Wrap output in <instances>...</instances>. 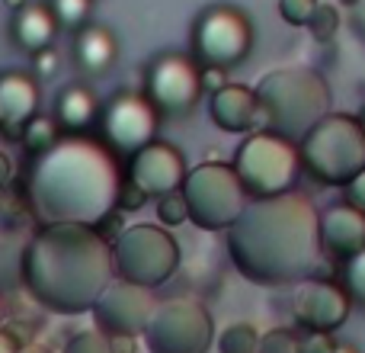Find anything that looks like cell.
Returning a JSON list of instances; mask_svg holds the SVG:
<instances>
[{
  "instance_id": "obj_1",
  "label": "cell",
  "mask_w": 365,
  "mask_h": 353,
  "mask_svg": "<svg viewBox=\"0 0 365 353\" xmlns=\"http://www.w3.org/2000/svg\"><path fill=\"white\" fill-rule=\"evenodd\" d=\"M317 219L321 212L298 189L276 199L247 202L225 238L234 270L266 289L321 279L327 257L321 251Z\"/></svg>"
},
{
  "instance_id": "obj_2",
  "label": "cell",
  "mask_w": 365,
  "mask_h": 353,
  "mask_svg": "<svg viewBox=\"0 0 365 353\" xmlns=\"http://www.w3.org/2000/svg\"><path fill=\"white\" fill-rule=\"evenodd\" d=\"M257 96V132L302 141L324 116H330V87L314 68H276L266 71L253 87Z\"/></svg>"
},
{
  "instance_id": "obj_3",
  "label": "cell",
  "mask_w": 365,
  "mask_h": 353,
  "mask_svg": "<svg viewBox=\"0 0 365 353\" xmlns=\"http://www.w3.org/2000/svg\"><path fill=\"white\" fill-rule=\"evenodd\" d=\"M302 171L321 187H349L365 171V132L359 116L330 113L298 141Z\"/></svg>"
},
{
  "instance_id": "obj_4",
  "label": "cell",
  "mask_w": 365,
  "mask_h": 353,
  "mask_svg": "<svg viewBox=\"0 0 365 353\" xmlns=\"http://www.w3.org/2000/svg\"><path fill=\"white\" fill-rule=\"evenodd\" d=\"M231 171L237 174L250 202L295 193L298 176H302L298 145L272 132H250L234 151Z\"/></svg>"
},
{
  "instance_id": "obj_5",
  "label": "cell",
  "mask_w": 365,
  "mask_h": 353,
  "mask_svg": "<svg viewBox=\"0 0 365 353\" xmlns=\"http://www.w3.org/2000/svg\"><path fill=\"white\" fill-rule=\"evenodd\" d=\"M189 222L202 232H227L247 209V193L231 164H202L182 180Z\"/></svg>"
},
{
  "instance_id": "obj_6",
  "label": "cell",
  "mask_w": 365,
  "mask_h": 353,
  "mask_svg": "<svg viewBox=\"0 0 365 353\" xmlns=\"http://www.w3.org/2000/svg\"><path fill=\"white\" fill-rule=\"evenodd\" d=\"M192 61L199 68H234L253 49V23L234 4H208L192 23Z\"/></svg>"
},
{
  "instance_id": "obj_7",
  "label": "cell",
  "mask_w": 365,
  "mask_h": 353,
  "mask_svg": "<svg viewBox=\"0 0 365 353\" xmlns=\"http://www.w3.org/2000/svg\"><path fill=\"white\" fill-rule=\"evenodd\" d=\"M115 260H119L122 277L132 286L145 289V286H160L164 279L173 277V270L180 264V247L164 228L138 225L119 234Z\"/></svg>"
},
{
  "instance_id": "obj_8",
  "label": "cell",
  "mask_w": 365,
  "mask_h": 353,
  "mask_svg": "<svg viewBox=\"0 0 365 353\" xmlns=\"http://www.w3.org/2000/svg\"><path fill=\"white\" fill-rule=\"evenodd\" d=\"M145 331L151 353H208L215 341L212 315L205 305L192 302V299L160 305Z\"/></svg>"
},
{
  "instance_id": "obj_9",
  "label": "cell",
  "mask_w": 365,
  "mask_h": 353,
  "mask_svg": "<svg viewBox=\"0 0 365 353\" xmlns=\"http://www.w3.org/2000/svg\"><path fill=\"white\" fill-rule=\"evenodd\" d=\"M145 96L158 116H189L202 96L199 64L192 55L164 51L154 55L145 68Z\"/></svg>"
},
{
  "instance_id": "obj_10",
  "label": "cell",
  "mask_w": 365,
  "mask_h": 353,
  "mask_svg": "<svg viewBox=\"0 0 365 353\" xmlns=\"http://www.w3.org/2000/svg\"><path fill=\"white\" fill-rule=\"evenodd\" d=\"M158 126L160 116L158 109L148 103L145 94L135 90H122L103 109V141L115 158H135L141 148L158 141Z\"/></svg>"
},
{
  "instance_id": "obj_11",
  "label": "cell",
  "mask_w": 365,
  "mask_h": 353,
  "mask_svg": "<svg viewBox=\"0 0 365 353\" xmlns=\"http://www.w3.org/2000/svg\"><path fill=\"white\" fill-rule=\"evenodd\" d=\"M353 302L336 279H308L295 289L292 315L295 324L308 334H334L349 322Z\"/></svg>"
},
{
  "instance_id": "obj_12",
  "label": "cell",
  "mask_w": 365,
  "mask_h": 353,
  "mask_svg": "<svg viewBox=\"0 0 365 353\" xmlns=\"http://www.w3.org/2000/svg\"><path fill=\"white\" fill-rule=\"evenodd\" d=\"M186 174L189 171L182 154L173 145H167V141H151L148 148H141L132 158V167H128V180L145 196H154V199L182 189Z\"/></svg>"
},
{
  "instance_id": "obj_13",
  "label": "cell",
  "mask_w": 365,
  "mask_h": 353,
  "mask_svg": "<svg viewBox=\"0 0 365 353\" xmlns=\"http://www.w3.org/2000/svg\"><path fill=\"white\" fill-rule=\"evenodd\" d=\"M321 228V251L327 260L346 264L365 247V215L349 202H334L317 219Z\"/></svg>"
},
{
  "instance_id": "obj_14",
  "label": "cell",
  "mask_w": 365,
  "mask_h": 353,
  "mask_svg": "<svg viewBox=\"0 0 365 353\" xmlns=\"http://www.w3.org/2000/svg\"><path fill=\"white\" fill-rule=\"evenodd\" d=\"M208 116H212V122L221 132L231 135L257 132V96H253V87H244V84L221 87L218 94L208 96Z\"/></svg>"
},
{
  "instance_id": "obj_15",
  "label": "cell",
  "mask_w": 365,
  "mask_h": 353,
  "mask_svg": "<svg viewBox=\"0 0 365 353\" xmlns=\"http://www.w3.org/2000/svg\"><path fill=\"white\" fill-rule=\"evenodd\" d=\"M103 324L115 331L119 337H132L151 322V299L138 289V286H115L100 305Z\"/></svg>"
},
{
  "instance_id": "obj_16",
  "label": "cell",
  "mask_w": 365,
  "mask_h": 353,
  "mask_svg": "<svg viewBox=\"0 0 365 353\" xmlns=\"http://www.w3.org/2000/svg\"><path fill=\"white\" fill-rule=\"evenodd\" d=\"M115 58H119V42L106 26L87 23L74 32V64L83 74H106L115 64Z\"/></svg>"
},
{
  "instance_id": "obj_17",
  "label": "cell",
  "mask_w": 365,
  "mask_h": 353,
  "mask_svg": "<svg viewBox=\"0 0 365 353\" xmlns=\"http://www.w3.org/2000/svg\"><path fill=\"white\" fill-rule=\"evenodd\" d=\"M100 119V100L87 84H68V87L58 94L55 103V122L61 132L71 135H83L96 126Z\"/></svg>"
},
{
  "instance_id": "obj_18",
  "label": "cell",
  "mask_w": 365,
  "mask_h": 353,
  "mask_svg": "<svg viewBox=\"0 0 365 353\" xmlns=\"http://www.w3.org/2000/svg\"><path fill=\"white\" fill-rule=\"evenodd\" d=\"M55 32H58V23L51 16L48 4H29L13 19V39H16L19 49H29L32 55L38 49H48Z\"/></svg>"
},
{
  "instance_id": "obj_19",
  "label": "cell",
  "mask_w": 365,
  "mask_h": 353,
  "mask_svg": "<svg viewBox=\"0 0 365 353\" xmlns=\"http://www.w3.org/2000/svg\"><path fill=\"white\" fill-rule=\"evenodd\" d=\"M19 139H23V148H26L29 154H45L48 148L58 145V139H61V129H58L55 116L36 113V116H32V119L23 126Z\"/></svg>"
},
{
  "instance_id": "obj_20",
  "label": "cell",
  "mask_w": 365,
  "mask_h": 353,
  "mask_svg": "<svg viewBox=\"0 0 365 353\" xmlns=\"http://www.w3.org/2000/svg\"><path fill=\"white\" fill-rule=\"evenodd\" d=\"M336 283L343 286V292L349 296V302L365 309V247L356 254L353 260L340 264V279Z\"/></svg>"
},
{
  "instance_id": "obj_21",
  "label": "cell",
  "mask_w": 365,
  "mask_h": 353,
  "mask_svg": "<svg viewBox=\"0 0 365 353\" xmlns=\"http://www.w3.org/2000/svg\"><path fill=\"white\" fill-rule=\"evenodd\" d=\"M257 344H259L257 328L247 322L227 324L218 334V353H257Z\"/></svg>"
},
{
  "instance_id": "obj_22",
  "label": "cell",
  "mask_w": 365,
  "mask_h": 353,
  "mask_svg": "<svg viewBox=\"0 0 365 353\" xmlns=\"http://www.w3.org/2000/svg\"><path fill=\"white\" fill-rule=\"evenodd\" d=\"M48 10H51V16H55L58 26L77 32L81 26H87L90 10H93V0H51Z\"/></svg>"
},
{
  "instance_id": "obj_23",
  "label": "cell",
  "mask_w": 365,
  "mask_h": 353,
  "mask_svg": "<svg viewBox=\"0 0 365 353\" xmlns=\"http://www.w3.org/2000/svg\"><path fill=\"white\" fill-rule=\"evenodd\" d=\"M308 32L314 36V42H330L340 32V10L334 4H317L314 16L308 23Z\"/></svg>"
},
{
  "instance_id": "obj_24",
  "label": "cell",
  "mask_w": 365,
  "mask_h": 353,
  "mask_svg": "<svg viewBox=\"0 0 365 353\" xmlns=\"http://www.w3.org/2000/svg\"><path fill=\"white\" fill-rule=\"evenodd\" d=\"M298 344H302V334L292 328H272L266 334H259L257 353H298Z\"/></svg>"
},
{
  "instance_id": "obj_25",
  "label": "cell",
  "mask_w": 365,
  "mask_h": 353,
  "mask_svg": "<svg viewBox=\"0 0 365 353\" xmlns=\"http://www.w3.org/2000/svg\"><path fill=\"white\" fill-rule=\"evenodd\" d=\"M158 219L164 225H182L189 219V209H186V199H182V189L177 193H167L158 199Z\"/></svg>"
},
{
  "instance_id": "obj_26",
  "label": "cell",
  "mask_w": 365,
  "mask_h": 353,
  "mask_svg": "<svg viewBox=\"0 0 365 353\" xmlns=\"http://www.w3.org/2000/svg\"><path fill=\"white\" fill-rule=\"evenodd\" d=\"M321 0H279V16L289 26H308Z\"/></svg>"
},
{
  "instance_id": "obj_27",
  "label": "cell",
  "mask_w": 365,
  "mask_h": 353,
  "mask_svg": "<svg viewBox=\"0 0 365 353\" xmlns=\"http://www.w3.org/2000/svg\"><path fill=\"white\" fill-rule=\"evenodd\" d=\"M58 68H61V55H58L55 49H38L36 55H32V71H36V77H51L58 74Z\"/></svg>"
},
{
  "instance_id": "obj_28",
  "label": "cell",
  "mask_w": 365,
  "mask_h": 353,
  "mask_svg": "<svg viewBox=\"0 0 365 353\" xmlns=\"http://www.w3.org/2000/svg\"><path fill=\"white\" fill-rule=\"evenodd\" d=\"M145 199H148V196L141 193V189L135 187L132 180H125V183L119 187V193H115V209H125V212H135V209L145 206Z\"/></svg>"
},
{
  "instance_id": "obj_29",
  "label": "cell",
  "mask_w": 365,
  "mask_h": 353,
  "mask_svg": "<svg viewBox=\"0 0 365 353\" xmlns=\"http://www.w3.org/2000/svg\"><path fill=\"white\" fill-rule=\"evenodd\" d=\"M336 341L330 334H304L298 344V353H334Z\"/></svg>"
},
{
  "instance_id": "obj_30",
  "label": "cell",
  "mask_w": 365,
  "mask_h": 353,
  "mask_svg": "<svg viewBox=\"0 0 365 353\" xmlns=\"http://www.w3.org/2000/svg\"><path fill=\"white\" fill-rule=\"evenodd\" d=\"M199 84H202V90H208V94H218L221 87H227V71H221V68H199Z\"/></svg>"
},
{
  "instance_id": "obj_31",
  "label": "cell",
  "mask_w": 365,
  "mask_h": 353,
  "mask_svg": "<svg viewBox=\"0 0 365 353\" xmlns=\"http://www.w3.org/2000/svg\"><path fill=\"white\" fill-rule=\"evenodd\" d=\"M343 193H346V199H343V202H349V206L359 209V212L365 215V171L356 176L349 187H343Z\"/></svg>"
},
{
  "instance_id": "obj_32",
  "label": "cell",
  "mask_w": 365,
  "mask_h": 353,
  "mask_svg": "<svg viewBox=\"0 0 365 353\" xmlns=\"http://www.w3.org/2000/svg\"><path fill=\"white\" fill-rule=\"evenodd\" d=\"M334 353H359V350H356L353 344H336V347H334Z\"/></svg>"
},
{
  "instance_id": "obj_33",
  "label": "cell",
  "mask_w": 365,
  "mask_h": 353,
  "mask_svg": "<svg viewBox=\"0 0 365 353\" xmlns=\"http://www.w3.org/2000/svg\"><path fill=\"white\" fill-rule=\"evenodd\" d=\"M6 6H23V0H4Z\"/></svg>"
},
{
  "instance_id": "obj_34",
  "label": "cell",
  "mask_w": 365,
  "mask_h": 353,
  "mask_svg": "<svg viewBox=\"0 0 365 353\" xmlns=\"http://www.w3.org/2000/svg\"><path fill=\"white\" fill-rule=\"evenodd\" d=\"M340 4H343V6H356V4H359V0H340Z\"/></svg>"
},
{
  "instance_id": "obj_35",
  "label": "cell",
  "mask_w": 365,
  "mask_h": 353,
  "mask_svg": "<svg viewBox=\"0 0 365 353\" xmlns=\"http://www.w3.org/2000/svg\"><path fill=\"white\" fill-rule=\"evenodd\" d=\"M359 122H362V132H365V109H362V116H359Z\"/></svg>"
}]
</instances>
